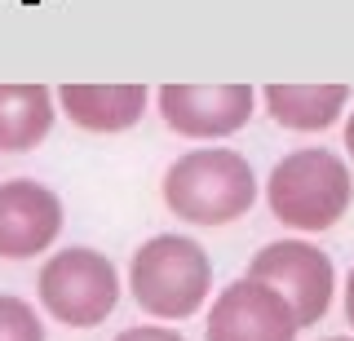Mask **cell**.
<instances>
[{"instance_id":"obj_1","label":"cell","mask_w":354,"mask_h":341,"mask_svg":"<svg viewBox=\"0 0 354 341\" xmlns=\"http://www.w3.org/2000/svg\"><path fill=\"white\" fill-rule=\"evenodd\" d=\"M164 200L177 217L195 226H226L243 217L257 200L252 164L239 151L226 147H199L164 173Z\"/></svg>"},{"instance_id":"obj_2","label":"cell","mask_w":354,"mask_h":341,"mask_svg":"<svg viewBox=\"0 0 354 341\" xmlns=\"http://www.w3.org/2000/svg\"><path fill=\"white\" fill-rule=\"evenodd\" d=\"M350 195H354V182H350L346 160L324 147H306V151L283 156L270 169V182H266L270 213L297 230L337 226L350 208Z\"/></svg>"},{"instance_id":"obj_3","label":"cell","mask_w":354,"mask_h":341,"mask_svg":"<svg viewBox=\"0 0 354 341\" xmlns=\"http://www.w3.org/2000/svg\"><path fill=\"white\" fill-rule=\"evenodd\" d=\"M133 302L155 319H186L213 288V261L186 235H155L129 261Z\"/></svg>"},{"instance_id":"obj_4","label":"cell","mask_w":354,"mask_h":341,"mask_svg":"<svg viewBox=\"0 0 354 341\" xmlns=\"http://www.w3.org/2000/svg\"><path fill=\"white\" fill-rule=\"evenodd\" d=\"M40 306L66 328H93L115 311L120 275L93 248H62L40 266Z\"/></svg>"},{"instance_id":"obj_5","label":"cell","mask_w":354,"mask_h":341,"mask_svg":"<svg viewBox=\"0 0 354 341\" xmlns=\"http://www.w3.org/2000/svg\"><path fill=\"white\" fill-rule=\"evenodd\" d=\"M248 279L270 284V288L292 306L297 324L310 328L328 315L337 275H332L328 252H319L315 244H306V239H279V244H266L257 257H252Z\"/></svg>"},{"instance_id":"obj_6","label":"cell","mask_w":354,"mask_h":341,"mask_svg":"<svg viewBox=\"0 0 354 341\" xmlns=\"http://www.w3.org/2000/svg\"><path fill=\"white\" fill-rule=\"evenodd\" d=\"M297 333L301 324H297L292 306L270 284H257L248 275L221 288L204 328L208 341H297Z\"/></svg>"},{"instance_id":"obj_7","label":"cell","mask_w":354,"mask_h":341,"mask_svg":"<svg viewBox=\"0 0 354 341\" xmlns=\"http://www.w3.org/2000/svg\"><path fill=\"white\" fill-rule=\"evenodd\" d=\"M252 98L248 84H164L160 116L182 138H226L248 125Z\"/></svg>"},{"instance_id":"obj_8","label":"cell","mask_w":354,"mask_h":341,"mask_svg":"<svg viewBox=\"0 0 354 341\" xmlns=\"http://www.w3.org/2000/svg\"><path fill=\"white\" fill-rule=\"evenodd\" d=\"M62 230V200L44 182H0V257H36Z\"/></svg>"},{"instance_id":"obj_9","label":"cell","mask_w":354,"mask_h":341,"mask_svg":"<svg viewBox=\"0 0 354 341\" xmlns=\"http://www.w3.org/2000/svg\"><path fill=\"white\" fill-rule=\"evenodd\" d=\"M58 102L88 133H124L147 111V89L142 84H62Z\"/></svg>"},{"instance_id":"obj_10","label":"cell","mask_w":354,"mask_h":341,"mask_svg":"<svg viewBox=\"0 0 354 341\" xmlns=\"http://www.w3.org/2000/svg\"><path fill=\"white\" fill-rule=\"evenodd\" d=\"M346 102V84H270L266 89V111L274 116V125L297 129V133H319V129L337 125Z\"/></svg>"},{"instance_id":"obj_11","label":"cell","mask_w":354,"mask_h":341,"mask_svg":"<svg viewBox=\"0 0 354 341\" xmlns=\"http://www.w3.org/2000/svg\"><path fill=\"white\" fill-rule=\"evenodd\" d=\"M53 129V93L44 84H0V151H31Z\"/></svg>"},{"instance_id":"obj_12","label":"cell","mask_w":354,"mask_h":341,"mask_svg":"<svg viewBox=\"0 0 354 341\" xmlns=\"http://www.w3.org/2000/svg\"><path fill=\"white\" fill-rule=\"evenodd\" d=\"M0 341H44V324L36 306L14 293H0Z\"/></svg>"},{"instance_id":"obj_13","label":"cell","mask_w":354,"mask_h":341,"mask_svg":"<svg viewBox=\"0 0 354 341\" xmlns=\"http://www.w3.org/2000/svg\"><path fill=\"white\" fill-rule=\"evenodd\" d=\"M115 341H186V337L173 333V328H160V324H142V328H124Z\"/></svg>"},{"instance_id":"obj_14","label":"cell","mask_w":354,"mask_h":341,"mask_svg":"<svg viewBox=\"0 0 354 341\" xmlns=\"http://www.w3.org/2000/svg\"><path fill=\"white\" fill-rule=\"evenodd\" d=\"M346 319L354 324V270H350V279H346Z\"/></svg>"},{"instance_id":"obj_15","label":"cell","mask_w":354,"mask_h":341,"mask_svg":"<svg viewBox=\"0 0 354 341\" xmlns=\"http://www.w3.org/2000/svg\"><path fill=\"white\" fill-rule=\"evenodd\" d=\"M346 151H350V160H354V111H350V120H346Z\"/></svg>"},{"instance_id":"obj_16","label":"cell","mask_w":354,"mask_h":341,"mask_svg":"<svg viewBox=\"0 0 354 341\" xmlns=\"http://www.w3.org/2000/svg\"><path fill=\"white\" fill-rule=\"evenodd\" d=\"M328 341H354V337H328Z\"/></svg>"}]
</instances>
